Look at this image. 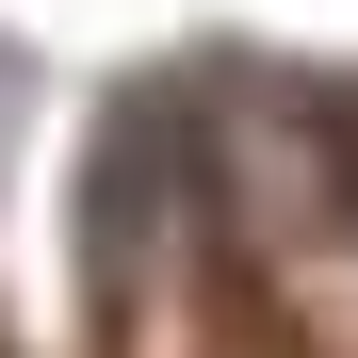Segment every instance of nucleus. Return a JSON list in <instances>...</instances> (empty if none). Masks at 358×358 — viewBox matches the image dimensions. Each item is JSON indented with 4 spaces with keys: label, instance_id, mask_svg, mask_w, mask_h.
<instances>
[{
    "label": "nucleus",
    "instance_id": "nucleus-1",
    "mask_svg": "<svg viewBox=\"0 0 358 358\" xmlns=\"http://www.w3.org/2000/svg\"><path fill=\"white\" fill-rule=\"evenodd\" d=\"M179 82H131L98 114V163H82V212H66V261H82V293L98 310H131L147 293V261H163V228H179V196H196V163H179Z\"/></svg>",
    "mask_w": 358,
    "mask_h": 358
},
{
    "label": "nucleus",
    "instance_id": "nucleus-2",
    "mask_svg": "<svg viewBox=\"0 0 358 358\" xmlns=\"http://www.w3.org/2000/svg\"><path fill=\"white\" fill-rule=\"evenodd\" d=\"M17 114H33V66H17V49H0V147H17Z\"/></svg>",
    "mask_w": 358,
    "mask_h": 358
}]
</instances>
